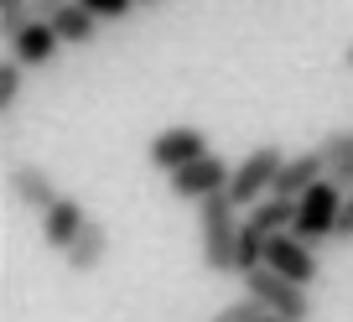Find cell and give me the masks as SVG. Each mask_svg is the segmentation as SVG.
I'll return each instance as SVG.
<instances>
[{
	"label": "cell",
	"instance_id": "ac0fdd59",
	"mask_svg": "<svg viewBox=\"0 0 353 322\" xmlns=\"http://www.w3.org/2000/svg\"><path fill=\"white\" fill-rule=\"evenodd\" d=\"M265 317V307L254 296H239V301H229V307H219L208 322H260Z\"/></svg>",
	"mask_w": 353,
	"mask_h": 322
},
{
	"label": "cell",
	"instance_id": "3957f363",
	"mask_svg": "<svg viewBox=\"0 0 353 322\" xmlns=\"http://www.w3.org/2000/svg\"><path fill=\"white\" fill-rule=\"evenodd\" d=\"M244 296H254L270 317H281V322H312L307 291L291 286L286 276H276L270 265H260V270H250V276H244Z\"/></svg>",
	"mask_w": 353,
	"mask_h": 322
},
{
	"label": "cell",
	"instance_id": "6da1fadb",
	"mask_svg": "<svg viewBox=\"0 0 353 322\" xmlns=\"http://www.w3.org/2000/svg\"><path fill=\"white\" fill-rule=\"evenodd\" d=\"M239 234H244V213L223 198H208L198 208V255L213 276H229L234 270V255H239Z\"/></svg>",
	"mask_w": 353,
	"mask_h": 322
},
{
	"label": "cell",
	"instance_id": "5b68a950",
	"mask_svg": "<svg viewBox=\"0 0 353 322\" xmlns=\"http://www.w3.org/2000/svg\"><path fill=\"white\" fill-rule=\"evenodd\" d=\"M343 203H348L343 188L317 182V188L296 203V229H291V234H296L301 245H322V239H332V229H338V219H343Z\"/></svg>",
	"mask_w": 353,
	"mask_h": 322
},
{
	"label": "cell",
	"instance_id": "e0dca14e",
	"mask_svg": "<svg viewBox=\"0 0 353 322\" xmlns=\"http://www.w3.org/2000/svg\"><path fill=\"white\" fill-rule=\"evenodd\" d=\"M21 83H26V68L16 63V57H6L0 63V114H11L16 99H21Z\"/></svg>",
	"mask_w": 353,
	"mask_h": 322
},
{
	"label": "cell",
	"instance_id": "8fae6325",
	"mask_svg": "<svg viewBox=\"0 0 353 322\" xmlns=\"http://www.w3.org/2000/svg\"><path fill=\"white\" fill-rule=\"evenodd\" d=\"M47 21H52L63 47H94V37H99V21L88 16L83 0H57L52 11H47Z\"/></svg>",
	"mask_w": 353,
	"mask_h": 322
},
{
	"label": "cell",
	"instance_id": "5bb4252c",
	"mask_svg": "<svg viewBox=\"0 0 353 322\" xmlns=\"http://www.w3.org/2000/svg\"><path fill=\"white\" fill-rule=\"evenodd\" d=\"M104 255H110V229H104V219H94L88 213L83 234H78V245L68 250V270H78V276H88V270H99Z\"/></svg>",
	"mask_w": 353,
	"mask_h": 322
},
{
	"label": "cell",
	"instance_id": "52a82bcc",
	"mask_svg": "<svg viewBox=\"0 0 353 322\" xmlns=\"http://www.w3.org/2000/svg\"><path fill=\"white\" fill-rule=\"evenodd\" d=\"M265 265L276 270V276H286L291 286H301V291H307L312 281L322 276V265H317V255H312V245H301L296 234H276V239L265 245Z\"/></svg>",
	"mask_w": 353,
	"mask_h": 322
},
{
	"label": "cell",
	"instance_id": "2e32d148",
	"mask_svg": "<svg viewBox=\"0 0 353 322\" xmlns=\"http://www.w3.org/2000/svg\"><path fill=\"white\" fill-rule=\"evenodd\" d=\"M32 21H42V0H0V37L16 42Z\"/></svg>",
	"mask_w": 353,
	"mask_h": 322
},
{
	"label": "cell",
	"instance_id": "7c38bea8",
	"mask_svg": "<svg viewBox=\"0 0 353 322\" xmlns=\"http://www.w3.org/2000/svg\"><path fill=\"white\" fill-rule=\"evenodd\" d=\"M57 52H63V42H57V32H52V21H32L21 37L11 42V57L21 68H47V63H57Z\"/></svg>",
	"mask_w": 353,
	"mask_h": 322
},
{
	"label": "cell",
	"instance_id": "ba28073f",
	"mask_svg": "<svg viewBox=\"0 0 353 322\" xmlns=\"http://www.w3.org/2000/svg\"><path fill=\"white\" fill-rule=\"evenodd\" d=\"M11 198L21 203V208H32V213H47L63 192H57V182H52L47 167H37V161H16V167H11Z\"/></svg>",
	"mask_w": 353,
	"mask_h": 322
},
{
	"label": "cell",
	"instance_id": "ffe728a7",
	"mask_svg": "<svg viewBox=\"0 0 353 322\" xmlns=\"http://www.w3.org/2000/svg\"><path fill=\"white\" fill-rule=\"evenodd\" d=\"M332 245H353V192H348V203H343V219H338V229H332Z\"/></svg>",
	"mask_w": 353,
	"mask_h": 322
},
{
	"label": "cell",
	"instance_id": "30bf717a",
	"mask_svg": "<svg viewBox=\"0 0 353 322\" xmlns=\"http://www.w3.org/2000/svg\"><path fill=\"white\" fill-rule=\"evenodd\" d=\"M83 223H88L83 203H78V198H57L52 208L42 213V245H47V250H63V255H68V250L78 245Z\"/></svg>",
	"mask_w": 353,
	"mask_h": 322
},
{
	"label": "cell",
	"instance_id": "9c48e42d",
	"mask_svg": "<svg viewBox=\"0 0 353 322\" xmlns=\"http://www.w3.org/2000/svg\"><path fill=\"white\" fill-rule=\"evenodd\" d=\"M317 182H327V167H322L317 145H312V151H296V156L286 161V167H281V177H276V192H270V198L301 203L312 188H317Z\"/></svg>",
	"mask_w": 353,
	"mask_h": 322
},
{
	"label": "cell",
	"instance_id": "44dd1931",
	"mask_svg": "<svg viewBox=\"0 0 353 322\" xmlns=\"http://www.w3.org/2000/svg\"><path fill=\"white\" fill-rule=\"evenodd\" d=\"M343 63H348V68H353V42H348V52H343Z\"/></svg>",
	"mask_w": 353,
	"mask_h": 322
},
{
	"label": "cell",
	"instance_id": "7a4b0ae2",
	"mask_svg": "<svg viewBox=\"0 0 353 322\" xmlns=\"http://www.w3.org/2000/svg\"><path fill=\"white\" fill-rule=\"evenodd\" d=\"M286 161H291V156L281 151V145H254L239 167H234L229 203H234L239 213H250L254 203H265L270 192H276V177H281V167H286Z\"/></svg>",
	"mask_w": 353,
	"mask_h": 322
},
{
	"label": "cell",
	"instance_id": "7402d4cb",
	"mask_svg": "<svg viewBox=\"0 0 353 322\" xmlns=\"http://www.w3.org/2000/svg\"><path fill=\"white\" fill-rule=\"evenodd\" d=\"M260 322H281V317H270V312H265V317H260Z\"/></svg>",
	"mask_w": 353,
	"mask_h": 322
},
{
	"label": "cell",
	"instance_id": "d6986e66",
	"mask_svg": "<svg viewBox=\"0 0 353 322\" xmlns=\"http://www.w3.org/2000/svg\"><path fill=\"white\" fill-rule=\"evenodd\" d=\"M88 6V16H94V21H130L135 16V0H83Z\"/></svg>",
	"mask_w": 353,
	"mask_h": 322
},
{
	"label": "cell",
	"instance_id": "9a60e30c",
	"mask_svg": "<svg viewBox=\"0 0 353 322\" xmlns=\"http://www.w3.org/2000/svg\"><path fill=\"white\" fill-rule=\"evenodd\" d=\"M244 223H250L254 234H265V239L291 234V229H296V203H286V198H265V203H254V208L244 213Z\"/></svg>",
	"mask_w": 353,
	"mask_h": 322
},
{
	"label": "cell",
	"instance_id": "4fadbf2b",
	"mask_svg": "<svg viewBox=\"0 0 353 322\" xmlns=\"http://www.w3.org/2000/svg\"><path fill=\"white\" fill-rule=\"evenodd\" d=\"M317 156L327 167V182L343 192H353V130H332L317 141Z\"/></svg>",
	"mask_w": 353,
	"mask_h": 322
},
{
	"label": "cell",
	"instance_id": "8992f818",
	"mask_svg": "<svg viewBox=\"0 0 353 322\" xmlns=\"http://www.w3.org/2000/svg\"><path fill=\"white\" fill-rule=\"evenodd\" d=\"M229 182H234V167L223 161V156H203V161H192L188 172H176L172 177V192L182 203H208V198H223L229 192Z\"/></svg>",
	"mask_w": 353,
	"mask_h": 322
},
{
	"label": "cell",
	"instance_id": "277c9868",
	"mask_svg": "<svg viewBox=\"0 0 353 322\" xmlns=\"http://www.w3.org/2000/svg\"><path fill=\"white\" fill-rule=\"evenodd\" d=\"M203 156H213V151H208V135H203L198 125H166V130H156L151 145H145V161H151L156 172H166V177L188 172Z\"/></svg>",
	"mask_w": 353,
	"mask_h": 322
}]
</instances>
